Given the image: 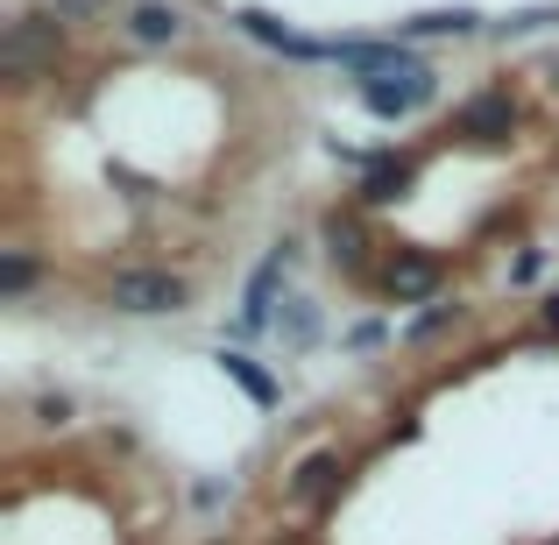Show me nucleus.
<instances>
[{
    "mask_svg": "<svg viewBox=\"0 0 559 545\" xmlns=\"http://www.w3.org/2000/svg\"><path fill=\"white\" fill-rule=\"evenodd\" d=\"M57 57H64V28H57V14H14L8 36H0V71H8L14 85L57 79Z\"/></svg>",
    "mask_w": 559,
    "mask_h": 545,
    "instance_id": "1",
    "label": "nucleus"
},
{
    "mask_svg": "<svg viewBox=\"0 0 559 545\" xmlns=\"http://www.w3.org/2000/svg\"><path fill=\"white\" fill-rule=\"evenodd\" d=\"M107 305L121 319H164V312H185L191 305V284L178 270H114L107 276Z\"/></svg>",
    "mask_w": 559,
    "mask_h": 545,
    "instance_id": "2",
    "label": "nucleus"
},
{
    "mask_svg": "<svg viewBox=\"0 0 559 545\" xmlns=\"http://www.w3.org/2000/svg\"><path fill=\"white\" fill-rule=\"evenodd\" d=\"M333 64H341L355 85H396V79H418V71H432V64H418V50H411L404 36H390V43L333 36Z\"/></svg>",
    "mask_w": 559,
    "mask_h": 545,
    "instance_id": "3",
    "label": "nucleus"
},
{
    "mask_svg": "<svg viewBox=\"0 0 559 545\" xmlns=\"http://www.w3.org/2000/svg\"><path fill=\"white\" fill-rule=\"evenodd\" d=\"M290 262H298V241H276L270 256H262L255 270H248V291H241V312L227 319V341H255V333H270V319H276V291H284Z\"/></svg>",
    "mask_w": 559,
    "mask_h": 545,
    "instance_id": "4",
    "label": "nucleus"
},
{
    "mask_svg": "<svg viewBox=\"0 0 559 545\" xmlns=\"http://www.w3.org/2000/svg\"><path fill=\"white\" fill-rule=\"evenodd\" d=\"M227 22L241 28V36H255L262 50L290 57V64H333V43H319V36H305V28H290L284 14H270V8H234Z\"/></svg>",
    "mask_w": 559,
    "mask_h": 545,
    "instance_id": "5",
    "label": "nucleus"
},
{
    "mask_svg": "<svg viewBox=\"0 0 559 545\" xmlns=\"http://www.w3.org/2000/svg\"><path fill=\"white\" fill-rule=\"evenodd\" d=\"M439 284H447V262L425 256V248H396L382 262V298L390 305H439Z\"/></svg>",
    "mask_w": 559,
    "mask_h": 545,
    "instance_id": "6",
    "label": "nucleus"
},
{
    "mask_svg": "<svg viewBox=\"0 0 559 545\" xmlns=\"http://www.w3.org/2000/svg\"><path fill=\"white\" fill-rule=\"evenodd\" d=\"M453 135L475 142V150H496V142L518 135V99L503 93V85H489V93H475L461 114H453Z\"/></svg>",
    "mask_w": 559,
    "mask_h": 545,
    "instance_id": "7",
    "label": "nucleus"
},
{
    "mask_svg": "<svg viewBox=\"0 0 559 545\" xmlns=\"http://www.w3.org/2000/svg\"><path fill=\"white\" fill-rule=\"evenodd\" d=\"M341 475H347L341 447H319V453H305V461L284 475V496L290 503H333V496H341Z\"/></svg>",
    "mask_w": 559,
    "mask_h": 545,
    "instance_id": "8",
    "label": "nucleus"
},
{
    "mask_svg": "<svg viewBox=\"0 0 559 545\" xmlns=\"http://www.w3.org/2000/svg\"><path fill=\"white\" fill-rule=\"evenodd\" d=\"M432 99H439V71H418V79H396V85H361V107L376 121H404V114L432 107Z\"/></svg>",
    "mask_w": 559,
    "mask_h": 545,
    "instance_id": "9",
    "label": "nucleus"
},
{
    "mask_svg": "<svg viewBox=\"0 0 559 545\" xmlns=\"http://www.w3.org/2000/svg\"><path fill=\"white\" fill-rule=\"evenodd\" d=\"M319 241H326V262L341 276H361V270H369V227H361V213H326Z\"/></svg>",
    "mask_w": 559,
    "mask_h": 545,
    "instance_id": "10",
    "label": "nucleus"
},
{
    "mask_svg": "<svg viewBox=\"0 0 559 545\" xmlns=\"http://www.w3.org/2000/svg\"><path fill=\"white\" fill-rule=\"evenodd\" d=\"M411 185H418V156H396V150H382L376 164L361 170V191H355V199H361V205H396Z\"/></svg>",
    "mask_w": 559,
    "mask_h": 545,
    "instance_id": "11",
    "label": "nucleus"
},
{
    "mask_svg": "<svg viewBox=\"0 0 559 545\" xmlns=\"http://www.w3.org/2000/svg\"><path fill=\"white\" fill-rule=\"evenodd\" d=\"M121 28H128V43H142V50H170V43L185 36V8H170V0H135Z\"/></svg>",
    "mask_w": 559,
    "mask_h": 545,
    "instance_id": "12",
    "label": "nucleus"
},
{
    "mask_svg": "<svg viewBox=\"0 0 559 545\" xmlns=\"http://www.w3.org/2000/svg\"><path fill=\"white\" fill-rule=\"evenodd\" d=\"M213 362H219V376H227L255 411H276V396H284V390H276V376H270V368H262L255 355H241V347H219Z\"/></svg>",
    "mask_w": 559,
    "mask_h": 545,
    "instance_id": "13",
    "label": "nucleus"
},
{
    "mask_svg": "<svg viewBox=\"0 0 559 545\" xmlns=\"http://www.w3.org/2000/svg\"><path fill=\"white\" fill-rule=\"evenodd\" d=\"M396 36H404V43H425V36H481V14L475 8H432V14L396 22Z\"/></svg>",
    "mask_w": 559,
    "mask_h": 545,
    "instance_id": "14",
    "label": "nucleus"
},
{
    "mask_svg": "<svg viewBox=\"0 0 559 545\" xmlns=\"http://www.w3.org/2000/svg\"><path fill=\"white\" fill-rule=\"evenodd\" d=\"M276 333H284V347H312V341H319V305H312V298H284Z\"/></svg>",
    "mask_w": 559,
    "mask_h": 545,
    "instance_id": "15",
    "label": "nucleus"
},
{
    "mask_svg": "<svg viewBox=\"0 0 559 545\" xmlns=\"http://www.w3.org/2000/svg\"><path fill=\"white\" fill-rule=\"evenodd\" d=\"M461 305H453V298H439V305H425V312L418 319H411V327H404V341L411 347H425V341H439V333H447V327H461Z\"/></svg>",
    "mask_w": 559,
    "mask_h": 545,
    "instance_id": "16",
    "label": "nucleus"
},
{
    "mask_svg": "<svg viewBox=\"0 0 559 545\" xmlns=\"http://www.w3.org/2000/svg\"><path fill=\"white\" fill-rule=\"evenodd\" d=\"M28 291H36V256H28V248H8V256H0V298H28Z\"/></svg>",
    "mask_w": 559,
    "mask_h": 545,
    "instance_id": "17",
    "label": "nucleus"
},
{
    "mask_svg": "<svg viewBox=\"0 0 559 545\" xmlns=\"http://www.w3.org/2000/svg\"><path fill=\"white\" fill-rule=\"evenodd\" d=\"M57 22H99V14H114V0H50Z\"/></svg>",
    "mask_w": 559,
    "mask_h": 545,
    "instance_id": "18",
    "label": "nucleus"
},
{
    "mask_svg": "<svg viewBox=\"0 0 559 545\" xmlns=\"http://www.w3.org/2000/svg\"><path fill=\"white\" fill-rule=\"evenodd\" d=\"M552 22H559V8H524V14L503 22V36H538V28H552Z\"/></svg>",
    "mask_w": 559,
    "mask_h": 545,
    "instance_id": "19",
    "label": "nucleus"
},
{
    "mask_svg": "<svg viewBox=\"0 0 559 545\" xmlns=\"http://www.w3.org/2000/svg\"><path fill=\"white\" fill-rule=\"evenodd\" d=\"M28 411H36V425H71V396L64 390H43Z\"/></svg>",
    "mask_w": 559,
    "mask_h": 545,
    "instance_id": "20",
    "label": "nucleus"
},
{
    "mask_svg": "<svg viewBox=\"0 0 559 545\" xmlns=\"http://www.w3.org/2000/svg\"><path fill=\"white\" fill-rule=\"evenodd\" d=\"M538 270H546V248H524V256L510 262V284H538Z\"/></svg>",
    "mask_w": 559,
    "mask_h": 545,
    "instance_id": "21",
    "label": "nucleus"
},
{
    "mask_svg": "<svg viewBox=\"0 0 559 545\" xmlns=\"http://www.w3.org/2000/svg\"><path fill=\"white\" fill-rule=\"evenodd\" d=\"M227 496H234V482H199V489H191V503H199V510H219V503H227Z\"/></svg>",
    "mask_w": 559,
    "mask_h": 545,
    "instance_id": "22",
    "label": "nucleus"
},
{
    "mask_svg": "<svg viewBox=\"0 0 559 545\" xmlns=\"http://www.w3.org/2000/svg\"><path fill=\"white\" fill-rule=\"evenodd\" d=\"M382 341H390V327H382V319H361V327L347 333V347H382Z\"/></svg>",
    "mask_w": 559,
    "mask_h": 545,
    "instance_id": "23",
    "label": "nucleus"
},
{
    "mask_svg": "<svg viewBox=\"0 0 559 545\" xmlns=\"http://www.w3.org/2000/svg\"><path fill=\"white\" fill-rule=\"evenodd\" d=\"M538 319H546V333H559V291H552L546 305H538Z\"/></svg>",
    "mask_w": 559,
    "mask_h": 545,
    "instance_id": "24",
    "label": "nucleus"
}]
</instances>
